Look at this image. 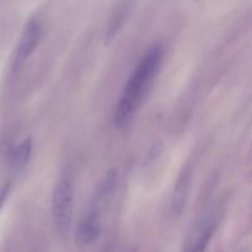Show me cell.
Listing matches in <instances>:
<instances>
[{
	"mask_svg": "<svg viewBox=\"0 0 252 252\" xmlns=\"http://www.w3.org/2000/svg\"><path fill=\"white\" fill-rule=\"evenodd\" d=\"M212 234H213V228H208L207 230H204L201 234L198 239L196 240V243L193 244L189 252H206L207 246H208L209 240L212 238Z\"/></svg>",
	"mask_w": 252,
	"mask_h": 252,
	"instance_id": "obj_10",
	"label": "cell"
},
{
	"mask_svg": "<svg viewBox=\"0 0 252 252\" xmlns=\"http://www.w3.org/2000/svg\"><path fill=\"white\" fill-rule=\"evenodd\" d=\"M101 235V213L98 208L90 207V211L85 214L75 230L74 241L78 248L91 246Z\"/></svg>",
	"mask_w": 252,
	"mask_h": 252,
	"instance_id": "obj_4",
	"label": "cell"
},
{
	"mask_svg": "<svg viewBox=\"0 0 252 252\" xmlns=\"http://www.w3.org/2000/svg\"><path fill=\"white\" fill-rule=\"evenodd\" d=\"M43 36V27L38 19L32 17L25 25L24 31L20 37L16 52H15L14 62H12V70L17 71L22 68L25 62L33 54L41 42Z\"/></svg>",
	"mask_w": 252,
	"mask_h": 252,
	"instance_id": "obj_3",
	"label": "cell"
},
{
	"mask_svg": "<svg viewBox=\"0 0 252 252\" xmlns=\"http://www.w3.org/2000/svg\"><path fill=\"white\" fill-rule=\"evenodd\" d=\"M74 189L71 180L63 176L54 187L52 196V218L56 230L61 235H66L73 220Z\"/></svg>",
	"mask_w": 252,
	"mask_h": 252,
	"instance_id": "obj_2",
	"label": "cell"
},
{
	"mask_svg": "<svg viewBox=\"0 0 252 252\" xmlns=\"http://www.w3.org/2000/svg\"><path fill=\"white\" fill-rule=\"evenodd\" d=\"M192 186V171L191 167H185L182 171L180 172L179 179H177L176 185H175L174 193H172L171 199V207H170V212L171 216L175 218H179L184 214L185 209H186L187 202L189 198V191H191Z\"/></svg>",
	"mask_w": 252,
	"mask_h": 252,
	"instance_id": "obj_5",
	"label": "cell"
},
{
	"mask_svg": "<svg viewBox=\"0 0 252 252\" xmlns=\"http://www.w3.org/2000/svg\"><path fill=\"white\" fill-rule=\"evenodd\" d=\"M162 152H164V143L161 140H158V142L153 143L152 147L149 148V150L145 154L144 160H143V170L144 171L152 170L157 165V162L159 161L160 158H161Z\"/></svg>",
	"mask_w": 252,
	"mask_h": 252,
	"instance_id": "obj_9",
	"label": "cell"
},
{
	"mask_svg": "<svg viewBox=\"0 0 252 252\" xmlns=\"http://www.w3.org/2000/svg\"><path fill=\"white\" fill-rule=\"evenodd\" d=\"M32 154V139L30 137L25 138L21 143L16 145L10 153V162L12 167L17 171L24 169L29 164Z\"/></svg>",
	"mask_w": 252,
	"mask_h": 252,
	"instance_id": "obj_8",
	"label": "cell"
},
{
	"mask_svg": "<svg viewBox=\"0 0 252 252\" xmlns=\"http://www.w3.org/2000/svg\"><path fill=\"white\" fill-rule=\"evenodd\" d=\"M10 189H11V182L10 181H7L6 184H4L0 187V211L4 208L5 202H6L7 197H9Z\"/></svg>",
	"mask_w": 252,
	"mask_h": 252,
	"instance_id": "obj_11",
	"label": "cell"
},
{
	"mask_svg": "<svg viewBox=\"0 0 252 252\" xmlns=\"http://www.w3.org/2000/svg\"><path fill=\"white\" fill-rule=\"evenodd\" d=\"M162 57L164 48L160 43H155L143 56L133 73L130 74L113 116V123L117 128L123 129L132 122L138 107L159 71Z\"/></svg>",
	"mask_w": 252,
	"mask_h": 252,
	"instance_id": "obj_1",
	"label": "cell"
},
{
	"mask_svg": "<svg viewBox=\"0 0 252 252\" xmlns=\"http://www.w3.org/2000/svg\"><path fill=\"white\" fill-rule=\"evenodd\" d=\"M118 185V170L112 167L108 170L102 177L98 185L96 186L93 196L91 207L100 209L101 204H105L113 198Z\"/></svg>",
	"mask_w": 252,
	"mask_h": 252,
	"instance_id": "obj_6",
	"label": "cell"
},
{
	"mask_svg": "<svg viewBox=\"0 0 252 252\" xmlns=\"http://www.w3.org/2000/svg\"><path fill=\"white\" fill-rule=\"evenodd\" d=\"M130 10V4L128 1H122L116 10L113 11L112 16L110 19V24H108L107 32H106V43L110 44L113 39L116 38V36L118 34V32L122 29L123 24L126 22V19L129 15Z\"/></svg>",
	"mask_w": 252,
	"mask_h": 252,
	"instance_id": "obj_7",
	"label": "cell"
},
{
	"mask_svg": "<svg viewBox=\"0 0 252 252\" xmlns=\"http://www.w3.org/2000/svg\"><path fill=\"white\" fill-rule=\"evenodd\" d=\"M102 252H108V251H102Z\"/></svg>",
	"mask_w": 252,
	"mask_h": 252,
	"instance_id": "obj_12",
	"label": "cell"
}]
</instances>
